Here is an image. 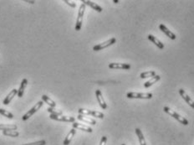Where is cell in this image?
<instances>
[{
	"label": "cell",
	"instance_id": "obj_1",
	"mask_svg": "<svg viewBox=\"0 0 194 145\" xmlns=\"http://www.w3.org/2000/svg\"><path fill=\"white\" fill-rule=\"evenodd\" d=\"M163 111H164L166 113H167L168 115H170L171 117H174L176 120H177L179 123H181L182 124H183V125H188V121L187 120L185 117H182L181 115H179L177 112H176L175 111H172L170 107H164V108H163Z\"/></svg>",
	"mask_w": 194,
	"mask_h": 145
},
{
	"label": "cell",
	"instance_id": "obj_2",
	"mask_svg": "<svg viewBox=\"0 0 194 145\" xmlns=\"http://www.w3.org/2000/svg\"><path fill=\"white\" fill-rule=\"evenodd\" d=\"M85 5L84 4L80 5V9H79V12H78V17H77V20H76V25H75V30L79 31L81 29L82 26V23H83V17L85 14Z\"/></svg>",
	"mask_w": 194,
	"mask_h": 145
},
{
	"label": "cell",
	"instance_id": "obj_3",
	"mask_svg": "<svg viewBox=\"0 0 194 145\" xmlns=\"http://www.w3.org/2000/svg\"><path fill=\"white\" fill-rule=\"evenodd\" d=\"M43 104H44V102L43 101H40V102H38L36 104H35L31 109H30V111H28L26 113H25V115L22 117V119L24 121H26L28 120L29 118H30V117L32 115H34L35 112H37V111H39L42 107V106H43Z\"/></svg>",
	"mask_w": 194,
	"mask_h": 145
},
{
	"label": "cell",
	"instance_id": "obj_4",
	"mask_svg": "<svg viewBox=\"0 0 194 145\" xmlns=\"http://www.w3.org/2000/svg\"><path fill=\"white\" fill-rule=\"evenodd\" d=\"M78 112L80 115H90L93 116L94 117H97V118H104V114L102 112H96V111H90L88 109H84V108H80L78 110Z\"/></svg>",
	"mask_w": 194,
	"mask_h": 145
},
{
	"label": "cell",
	"instance_id": "obj_5",
	"mask_svg": "<svg viewBox=\"0 0 194 145\" xmlns=\"http://www.w3.org/2000/svg\"><path fill=\"white\" fill-rule=\"evenodd\" d=\"M151 93H141V92H128L126 94V96L132 99V98H136V99H151L152 97Z\"/></svg>",
	"mask_w": 194,
	"mask_h": 145
},
{
	"label": "cell",
	"instance_id": "obj_6",
	"mask_svg": "<svg viewBox=\"0 0 194 145\" xmlns=\"http://www.w3.org/2000/svg\"><path fill=\"white\" fill-rule=\"evenodd\" d=\"M115 42H116V39L113 37V38H111V39H110V40H106L105 42H103V43H101V44L95 45V46L93 47V50H95V51H99V50H104V49L107 48V47H109L110 45H114Z\"/></svg>",
	"mask_w": 194,
	"mask_h": 145
},
{
	"label": "cell",
	"instance_id": "obj_7",
	"mask_svg": "<svg viewBox=\"0 0 194 145\" xmlns=\"http://www.w3.org/2000/svg\"><path fill=\"white\" fill-rule=\"evenodd\" d=\"M50 119H53V120L60 121V122H65V123H75V118L73 117H65V116L63 115L56 116L50 114Z\"/></svg>",
	"mask_w": 194,
	"mask_h": 145
},
{
	"label": "cell",
	"instance_id": "obj_8",
	"mask_svg": "<svg viewBox=\"0 0 194 145\" xmlns=\"http://www.w3.org/2000/svg\"><path fill=\"white\" fill-rule=\"evenodd\" d=\"M179 93L181 96L184 99V101L188 104V105L192 107V108H194V102L193 101V99L190 97L188 95L187 93H186V91H185L183 89H180L179 90Z\"/></svg>",
	"mask_w": 194,
	"mask_h": 145
},
{
	"label": "cell",
	"instance_id": "obj_9",
	"mask_svg": "<svg viewBox=\"0 0 194 145\" xmlns=\"http://www.w3.org/2000/svg\"><path fill=\"white\" fill-rule=\"evenodd\" d=\"M95 96H96V98H97V101L99 102L100 106L102 109H106L107 108V104L105 103V101L104 100L103 98V96H102V93L100 90H96L95 91Z\"/></svg>",
	"mask_w": 194,
	"mask_h": 145
},
{
	"label": "cell",
	"instance_id": "obj_10",
	"mask_svg": "<svg viewBox=\"0 0 194 145\" xmlns=\"http://www.w3.org/2000/svg\"><path fill=\"white\" fill-rule=\"evenodd\" d=\"M110 69H123V70H129L131 68L130 64L125 63H110L109 64Z\"/></svg>",
	"mask_w": 194,
	"mask_h": 145
},
{
	"label": "cell",
	"instance_id": "obj_11",
	"mask_svg": "<svg viewBox=\"0 0 194 145\" xmlns=\"http://www.w3.org/2000/svg\"><path fill=\"white\" fill-rule=\"evenodd\" d=\"M159 29L162 30V31L167 36H168L170 39H172V40H176V38H177L176 35H175L174 33H172L171 30H168V29H167L163 24H161V25H159Z\"/></svg>",
	"mask_w": 194,
	"mask_h": 145
},
{
	"label": "cell",
	"instance_id": "obj_12",
	"mask_svg": "<svg viewBox=\"0 0 194 145\" xmlns=\"http://www.w3.org/2000/svg\"><path fill=\"white\" fill-rule=\"evenodd\" d=\"M73 128L75 129H79V130L81 131H85V132H87V133H92L93 130L90 127H88V126H85L84 124H80V123H73Z\"/></svg>",
	"mask_w": 194,
	"mask_h": 145
},
{
	"label": "cell",
	"instance_id": "obj_13",
	"mask_svg": "<svg viewBox=\"0 0 194 145\" xmlns=\"http://www.w3.org/2000/svg\"><path fill=\"white\" fill-rule=\"evenodd\" d=\"M82 3L85 5L90 6V8H92L93 9L97 11V12H99V13L102 12V8H101L100 6H99L97 4L94 3V2H91V1H89V0H82Z\"/></svg>",
	"mask_w": 194,
	"mask_h": 145
},
{
	"label": "cell",
	"instance_id": "obj_14",
	"mask_svg": "<svg viewBox=\"0 0 194 145\" xmlns=\"http://www.w3.org/2000/svg\"><path fill=\"white\" fill-rule=\"evenodd\" d=\"M18 94V90H16V89H13V90L9 92V94L6 97L4 98V100L3 101V103H4V105H8V104H9L10 102L12 101V99L15 96Z\"/></svg>",
	"mask_w": 194,
	"mask_h": 145
},
{
	"label": "cell",
	"instance_id": "obj_15",
	"mask_svg": "<svg viewBox=\"0 0 194 145\" xmlns=\"http://www.w3.org/2000/svg\"><path fill=\"white\" fill-rule=\"evenodd\" d=\"M27 84H28V80L27 79H23L22 80V82H21V84H20L19 88V90H18V96L19 97H22L23 95H24V93H25V88H26V86H27Z\"/></svg>",
	"mask_w": 194,
	"mask_h": 145
},
{
	"label": "cell",
	"instance_id": "obj_16",
	"mask_svg": "<svg viewBox=\"0 0 194 145\" xmlns=\"http://www.w3.org/2000/svg\"><path fill=\"white\" fill-rule=\"evenodd\" d=\"M147 37H148V40H151L152 43H154L155 45H156V46H157L159 49L162 50V49L164 48V45H163V44H162V42H161V41H160L158 39H156L155 36H153L152 35H148Z\"/></svg>",
	"mask_w": 194,
	"mask_h": 145
},
{
	"label": "cell",
	"instance_id": "obj_17",
	"mask_svg": "<svg viewBox=\"0 0 194 145\" xmlns=\"http://www.w3.org/2000/svg\"><path fill=\"white\" fill-rule=\"evenodd\" d=\"M75 133H76V130H75V128H72V129L70 131V133H68V135L66 136L65 139L64 140V143H63V144H64V145H69V144H70V142H71V140H72V138H73V137L75 135Z\"/></svg>",
	"mask_w": 194,
	"mask_h": 145
},
{
	"label": "cell",
	"instance_id": "obj_18",
	"mask_svg": "<svg viewBox=\"0 0 194 145\" xmlns=\"http://www.w3.org/2000/svg\"><path fill=\"white\" fill-rule=\"evenodd\" d=\"M77 118L81 122H84L85 123H88V124H91V125H95L96 124V121L92 119V118H89V117H85L83 115H78Z\"/></svg>",
	"mask_w": 194,
	"mask_h": 145
},
{
	"label": "cell",
	"instance_id": "obj_19",
	"mask_svg": "<svg viewBox=\"0 0 194 145\" xmlns=\"http://www.w3.org/2000/svg\"><path fill=\"white\" fill-rule=\"evenodd\" d=\"M17 128H18V127L14 124H0V130L1 131H16Z\"/></svg>",
	"mask_w": 194,
	"mask_h": 145
},
{
	"label": "cell",
	"instance_id": "obj_20",
	"mask_svg": "<svg viewBox=\"0 0 194 145\" xmlns=\"http://www.w3.org/2000/svg\"><path fill=\"white\" fill-rule=\"evenodd\" d=\"M161 79V76L158 75H156L153 77H151V79H150L149 80H147L146 83L144 84V86L146 88H147V87H150L151 86H152L153 84H155L156 81H158Z\"/></svg>",
	"mask_w": 194,
	"mask_h": 145
},
{
	"label": "cell",
	"instance_id": "obj_21",
	"mask_svg": "<svg viewBox=\"0 0 194 145\" xmlns=\"http://www.w3.org/2000/svg\"><path fill=\"white\" fill-rule=\"evenodd\" d=\"M136 133L138 137V139H139L140 142V145H146V140L144 138V136H143V133L141 130L140 128H136Z\"/></svg>",
	"mask_w": 194,
	"mask_h": 145
},
{
	"label": "cell",
	"instance_id": "obj_22",
	"mask_svg": "<svg viewBox=\"0 0 194 145\" xmlns=\"http://www.w3.org/2000/svg\"><path fill=\"white\" fill-rule=\"evenodd\" d=\"M42 100H43V102H45L46 104L50 105V107H53V108H55V107H56V103H55V102L52 100V99H50L48 96H46V95L42 96Z\"/></svg>",
	"mask_w": 194,
	"mask_h": 145
},
{
	"label": "cell",
	"instance_id": "obj_23",
	"mask_svg": "<svg viewBox=\"0 0 194 145\" xmlns=\"http://www.w3.org/2000/svg\"><path fill=\"white\" fill-rule=\"evenodd\" d=\"M3 134L5 136H9V137H12V138H15V137H19V133L14 130L3 131Z\"/></svg>",
	"mask_w": 194,
	"mask_h": 145
},
{
	"label": "cell",
	"instance_id": "obj_24",
	"mask_svg": "<svg viewBox=\"0 0 194 145\" xmlns=\"http://www.w3.org/2000/svg\"><path fill=\"white\" fill-rule=\"evenodd\" d=\"M156 75V72L154 70H150V71H146V72H143L140 75V77L145 79V78H147V77H153Z\"/></svg>",
	"mask_w": 194,
	"mask_h": 145
},
{
	"label": "cell",
	"instance_id": "obj_25",
	"mask_svg": "<svg viewBox=\"0 0 194 145\" xmlns=\"http://www.w3.org/2000/svg\"><path fill=\"white\" fill-rule=\"evenodd\" d=\"M0 114L4 116L5 117L9 118V119H13V118H14V115L12 114V112H8V111L4 110V109H3V108H0Z\"/></svg>",
	"mask_w": 194,
	"mask_h": 145
},
{
	"label": "cell",
	"instance_id": "obj_26",
	"mask_svg": "<svg viewBox=\"0 0 194 145\" xmlns=\"http://www.w3.org/2000/svg\"><path fill=\"white\" fill-rule=\"evenodd\" d=\"M47 111L50 112V114H52V115H56V116H60L62 115L63 113H62V112L61 111H59V110H55V108H53V107H49L48 109H47Z\"/></svg>",
	"mask_w": 194,
	"mask_h": 145
},
{
	"label": "cell",
	"instance_id": "obj_27",
	"mask_svg": "<svg viewBox=\"0 0 194 145\" xmlns=\"http://www.w3.org/2000/svg\"><path fill=\"white\" fill-rule=\"evenodd\" d=\"M46 144V141L45 140H40L35 142V143H30V144H27L23 145H45Z\"/></svg>",
	"mask_w": 194,
	"mask_h": 145
},
{
	"label": "cell",
	"instance_id": "obj_28",
	"mask_svg": "<svg viewBox=\"0 0 194 145\" xmlns=\"http://www.w3.org/2000/svg\"><path fill=\"white\" fill-rule=\"evenodd\" d=\"M106 142H107V138L105 136H103L101 138V140H100V145H105L106 144Z\"/></svg>",
	"mask_w": 194,
	"mask_h": 145
},
{
	"label": "cell",
	"instance_id": "obj_29",
	"mask_svg": "<svg viewBox=\"0 0 194 145\" xmlns=\"http://www.w3.org/2000/svg\"><path fill=\"white\" fill-rule=\"evenodd\" d=\"M64 2H65V4H67L69 6L72 7V8H75V7H76V4H75L74 2H70V1H68V0H65Z\"/></svg>",
	"mask_w": 194,
	"mask_h": 145
},
{
	"label": "cell",
	"instance_id": "obj_30",
	"mask_svg": "<svg viewBox=\"0 0 194 145\" xmlns=\"http://www.w3.org/2000/svg\"><path fill=\"white\" fill-rule=\"evenodd\" d=\"M25 2H27V3H30V4H35V1H29V0H25Z\"/></svg>",
	"mask_w": 194,
	"mask_h": 145
},
{
	"label": "cell",
	"instance_id": "obj_31",
	"mask_svg": "<svg viewBox=\"0 0 194 145\" xmlns=\"http://www.w3.org/2000/svg\"><path fill=\"white\" fill-rule=\"evenodd\" d=\"M113 2H114V3H119V1H118V0H114Z\"/></svg>",
	"mask_w": 194,
	"mask_h": 145
},
{
	"label": "cell",
	"instance_id": "obj_32",
	"mask_svg": "<svg viewBox=\"0 0 194 145\" xmlns=\"http://www.w3.org/2000/svg\"><path fill=\"white\" fill-rule=\"evenodd\" d=\"M121 145H125V144H121Z\"/></svg>",
	"mask_w": 194,
	"mask_h": 145
}]
</instances>
